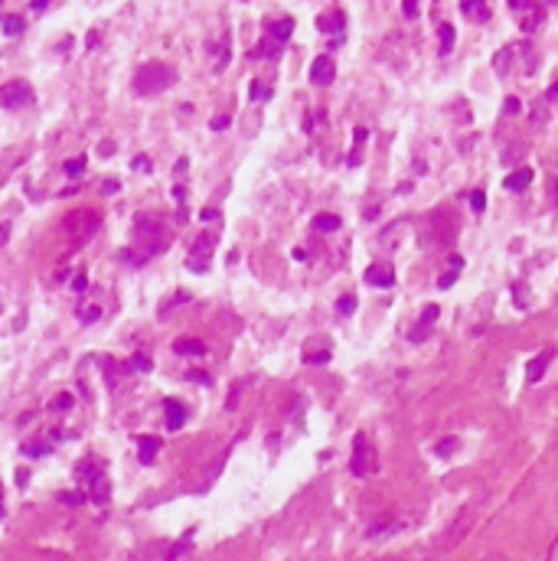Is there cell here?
Segmentation results:
<instances>
[{"label":"cell","mask_w":558,"mask_h":561,"mask_svg":"<svg viewBox=\"0 0 558 561\" xmlns=\"http://www.w3.org/2000/svg\"><path fill=\"white\" fill-rule=\"evenodd\" d=\"M281 53V46H278V40H271V36H265V40L258 43V49L252 56H278Z\"/></svg>","instance_id":"obj_17"},{"label":"cell","mask_w":558,"mask_h":561,"mask_svg":"<svg viewBox=\"0 0 558 561\" xmlns=\"http://www.w3.org/2000/svg\"><path fill=\"white\" fill-rule=\"evenodd\" d=\"M0 3H3V0H0Z\"/></svg>","instance_id":"obj_29"},{"label":"cell","mask_w":558,"mask_h":561,"mask_svg":"<svg viewBox=\"0 0 558 561\" xmlns=\"http://www.w3.org/2000/svg\"><path fill=\"white\" fill-rule=\"evenodd\" d=\"M0 512H3V503H0Z\"/></svg>","instance_id":"obj_28"},{"label":"cell","mask_w":558,"mask_h":561,"mask_svg":"<svg viewBox=\"0 0 558 561\" xmlns=\"http://www.w3.org/2000/svg\"><path fill=\"white\" fill-rule=\"evenodd\" d=\"M173 353H180V356H203L206 343L203 339H193V336H180L177 343H173Z\"/></svg>","instance_id":"obj_6"},{"label":"cell","mask_w":558,"mask_h":561,"mask_svg":"<svg viewBox=\"0 0 558 561\" xmlns=\"http://www.w3.org/2000/svg\"><path fill=\"white\" fill-rule=\"evenodd\" d=\"M405 16H418V0H405Z\"/></svg>","instance_id":"obj_23"},{"label":"cell","mask_w":558,"mask_h":561,"mask_svg":"<svg viewBox=\"0 0 558 561\" xmlns=\"http://www.w3.org/2000/svg\"><path fill=\"white\" fill-rule=\"evenodd\" d=\"M72 226H79V228H85V232H92V228L98 226V215L92 213V209L72 213V215H66V219H62V228H72Z\"/></svg>","instance_id":"obj_5"},{"label":"cell","mask_w":558,"mask_h":561,"mask_svg":"<svg viewBox=\"0 0 558 561\" xmlns=\"http://www.w3.org/2000/svg\"><path fill=\"white\" fill-rule=\"evenodd\" d=\"M69 176H75V174H82L85 170V157H72V160H66V167H62Z\"/></svg>","instance_id":"obj_19"},{"label":"cell","mask_w":558,"mask_h":561,"mask_svg":"<svg viewBox=\"0 0 558 561\" xmlns=\"http://www.w3.org/2000/svg\"><path fill=\"white\" fill-rule=\"evenodd\" d=\"M313 228H320V232H337V228H340V215H333V213L313 215Z\"/></svg>","instance_id":"obj_13"},{"label":"cell","mask_w":558,"mask_h":561,"mask_svg":"<svg viewBox=\"0 0 558 561\" xmlns=\"http://www.w3.org/2000/svg\"><path fill=\"white\" fill-rule=\"evenodd\" d=\"M268 95H271V88H268V85H261V82H252V98H255V102H265Z\"/></svg>","instance_id":"obj_20"},{"label":"cell","mask_w":558,"mask_h":561,"mask_svg":"<svg viewBox=\"0 0 558 561\" xmlns=\"http://www.w3.org/2000/svg\"><path fill=\"white\" fill-rule=\"evenodd\" d=\"M134 366H137V369H150V359L141 353V356H134Z\"/></svg>","instance_id":"obj_26"},{"label":"cell","mask_w":558,"mask_h":561,"mask_svg":"<svg viewBox=\"0 0 558 561\" xmlns=\"http://www.w3.org/2000/svg\"><path fill=\"white\" fill-rule=\"evenodd\" d=\"M552 362V349H545V353H539L535 359L529 362V369H526V375H529V382H535V379H542L545 372V366Z\"/></svg>","instance_id":"obj_10"},{"label":"cell","mask_w":558,"mask_h":561,"mask_svg":"<svg viewBox=\"0 0 558 561\" xmlns=\"http://www.w3.org/2000/svg\"><path fill=\"white\" fill-rule=\"evenodd\" d=\"M333 75H337L333 59H330V56H317V59H313V66H311V82H313V85H330V82H333Z\"/></svg>","instance_id":"obj_4"},{"label":"cell","mask_w":558,"mask_h":561,"mask_svg":"<svg viewBox=\"0 0 558 561\" xmlns=\"http://www.w3.org/2000/svg\"><path fill=\"white\" fill-rule=\"evenodd\" d=\"M213 128H216V131H226V128H229V118H226V115H222V118H216V121H213Z\"/></svg>","instance_id":"obj_27"},{"label":"cell","mask_w":558,"mask_h":561,"mask_svg":"<svg viewBox=\"0 0 558 561\" xmlns=\"http://www.w3.org/2000/svg\"><path fill=\"white\" fill-rule=\"evenodd\" d=\"M291 33H294V20H291V16H284V20H271V23H268V36L278 40V43H284Z\"/></svg>","instance_id":"obj_9"},{"label":"cell","mask_w":558,"mask_h":561,"mask_svg":"<svg viewBox=\"0 0 558 561\" xmlns=\"http://www.w3.org/2000/svg\"><path fill=\"white\" fill-rule=\"evenodd\" d=\"M343 20H346V16H343L340 10H330V14H324L317 20V27L324 29V33H337V29H343Z\"/></svg>","instance_id":"obj_12"},{"label":"cell","mask_w":558,"mask_h":561,"mask_svg":"<svg viewBox=\"0 0 558 561\" xmlns=\"http://www.w3.org/2000/svg\"><path fill=\"white\" fill-rule=\"evenodd\" d=\"M366 280L372 287H392L395 284V267L389 261H379V265H369L366 267Z\"/></svg>","instance_id":"obj_3"},{"label":"cell","mask_w":558,"mask_h":561,"mask_svg":"<svg viewBox=\"0 0 558 561\" xmlns=\"http://www.w3.org/2000/svg\"><path fill=\"white\" fill-rule=\"evenodd\" d=\"M356 447H359V454H356V473H366V470H369V460H372V454H369L366 441H359Z\"/></svg>","instance_id":"obj_16"},{"label":"cell","mask_w":558,"mask_h":561,"mask_svg":"<svg viewBox=\"0 0 558 561\" xmlns=\"http://www.w3.org/2000/svg\"><path fill=\"white\" fill-rule=\"evenodd\" d=\"M29 102H33V85L29 82L14 79V82H3L0 85V108L16 111V108H27Z\"/></svg>","instance_id":"obj_2"},{"label":"cell","mask_w":558,"mask_h":561,"mask_svg":"<svg viewBox=\"0 0 558 561\" xmlns=\"http://www.w3.org/2000/svg\"><path fill=\"white\" fill-rule=\"evenodd\" d=\"M49 3H53V0H33V3H29V7H33V10H36V14H43V10H46V7H49Z\"/></svg>","instance_id":"obj_25"},{"label":"cell","mask_w":558,"mask_h":561,"mask_svg":"<svg viewBox=\"0 0 558 561\" xmlns=\"http://www.w3.org/2000/svg\"><path fill=\"white\" fill-rule=\"evenodd\" d=\"M437 36H441V49L448 53L450 46H454V27H448V23H444V27L437 29Z\"/></svg>","instance_id":"obj_18"},{"label":"cell","mask_w":558,"mask_h":561,"mask_svg":"<svg viewBox=\"0 0 558 561\" xmlns=\"http://www.w3.org/2000/svg\"><path fill=\"white\" fill-rule=\"evenodd\" d=\"M470 206H474L476 213H480V209L487 206V196H483V193H474V196H470Z\"/></svg>","instance_id":"obj_22"},{"label":"cell","mask_w":558,"mask_h":561,"mask_svg":"<svg viewBox=\"0 0 558 561\" xmlns=\"http://www.w3.org/2000/svg\"><path fill=\"white\" fill-rule=\"evenodd\" d=\"M529 183H532V170H529V167H519V170H513V174L506 176V189H509V193H522Z\"/></svg>","instance_id":"obj_7"},{"label":"cell","mask_w":558,"mask_h":561,"mask_svg":"<svg viewBox=\"0 0 558 561\" xmlns=\"http://www.w3.org/2000/svg\"><path fill=\"white\" fill-rule=\"evenodd\" d=\"M23 27H27V20H23L20 14L3 16V33H7V36H20V33H23Z\"/></svg>","instance_id":"obj_14"},{"label":"cell","mask_w":558,"mask_h":561,"mask_svg":"<svg viewBox=\"0 0 558 561\" xmlns=\"http://www.w3.org/2000/svg\"><path fill=\"white\" fill-rule=\"evenodd\" d=\"M72 287H75V291H85V287H88V280H85V274H75V280H72Z\"/></svg>","instance_id":"obj_24"},{"label":"cell","mask_w":558,"mask_h":561,"mask_svg":"<svg viewBox=\"0 0 558 561\" xmlns=\"http://www.w3.org/2000/svg\"><path fill=\"white\" fill-rule=\"evenodd\" d=\"M154 454H157V438H141V464H150L154 460Z\"/></svg>","instance_id":"obj_15"},{"label":"cell","mask_w":558,"mask_h":561,"mask_svg":"<svg viewBox=\"0 0 558 561\" xmlns=\"http://www.w3.org/2000/svg\"><path fill=\"white\" fill-rule=\"evenodd\" d=\"M337 307H340V313H350V310L356 307V297H340V304H337Z\"/></svg>","instance_id":"obj_21"},{"label":"cell","mask_w":558,"mask_h":561,"mask_svg":"<svg viewBox=\"0 0 558 561\" xmlns=\"http://www.w3.org/2000/svg\"><path fill=\"white\" fill-rule=\"evenodd\" d=\"M461 10H463V16H470V20H476V23L490 16V7H487V0H463Z\"/></svg>","instance_id":"obj_8"},{"label":"cell","mask_w":558,"mask_h":561,"mask_svg":"<svg viewBox=\"0 0 558 561\" xmlns=\"http://www.w3.org/2000/svg\"><path fill=\"white\" fill-rule=\"evenodd\" d=\"M164 408L170 411V414H167V425H170V428H180V425H183V418H186V408H183L180 401H173V398H167Z\"/></svg>","instance_id":"obj_11"},{"label":"cell","mask_w":558,"mask_h":561,"mask_svg":"<svg viewBox=\"0 0 558 561\" xmlns=\"http://www.w3.org/2000/svg\"><path fill=\"white\" fill-rule=\"evenodd\" d=\"M173 82H177V72L167 66V62H144V66L134 72V79H131V88H134L141 98H150V95L167 92Z\"/></svg>","instance_id":"obj_1"}]
</instances>
